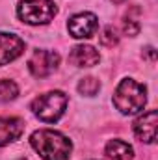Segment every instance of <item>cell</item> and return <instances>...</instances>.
<instances>
[{
  "label": "cell",
  "mask_w": 158,
  "mask_h": 160,
  "mask_svg": "<svg viewBox=\"0 0 158 160\" xmlns=\"http://www.w3.org/2000/svg\"><path fill=\"white\" fill-rule=\"evenodd\" d=\"M30 143L43 160H67L73 151L71 140L62 132L50 130V128L36 130L30 136Z\"/></svg>",
  "instance_id": "1"
},
{
  "label": "cell",
  "mask_w": 158,
  "mask_h": 160,
  "mask_svg": "<svg viewBox=\"0 0 158 160\" xmlns=\"http://www.w3.org/2000/svg\"><path fill=\"white\" fill-rule=\"evenodd\" d=\"M147 102V89L143 84L132 78H125L119 82V86L114 91V104L121 114L130 116L140 110H143Z\"/></svg>",
  "instance_id": "2"
},
{
  "label": "cell",
  "mask_w": 158,
  "mask_h": 160,
  "mask_svg": "<svg viewBox=\"0 0 158 160\" xmlns=\"http://www.w3.org/2000/svg\"><path fill=\"white\" fill-rule=\"evenodd\" d=\"M67 108V95L63 91H48L32 101V112L45 123H56Z\"/></svg>",
  "instance_id": "3"
},
{
  "label": "cell",
  "mask_w": 158,
  "mask_h": 160,
  "mask_svg": "<svg viewBox=\"0 0 158 160\" xmlns=\"http://www.w3.org/2000/svg\"><path fill=\"white\" fill-rule=\"evenodd\" d=\"M58 13V6L52 0H21L17 15L26 24H47Z\"/></svg>",
  "instance_id": "4"
},
{
  "label": "cell",
  "mask_w": 158,
  "mask_h": 160,
  "mask_svg": "<svg viewBox=\"0 0 158 160\" xmlns=\"http://www.w3.org/2000/svg\"><path fill=\"white\" fill-rule=\"evenodd\" d=\"M60 65V54L52 50H36L28 60V69L36 78H45L52 75Z\"/></svg>",
  "instance_id": "5"
},
{
  "label": "cell",
  "mask_w": 158,
  "mask_h": 160,
  "mask_svg": "<svg viewBox=\"0 0 158 160\" xmlns=\"http://www.w3.org/2000/svg\"><path fill=\"white\" fill-rule=\"evenodd\" d=\"M67 30L73 38L77 39H87L99 30V19L93 13H77L69 19Z\"/></svg>",
  "instance_id": "6"
},
{
  "label": "cell",
  "mask_w": 158,
  "mask_h": 160,
  "mask_svg": "<svg viewBox=\"0 0 158 160\" xmlns=\"http://www.w3.org/2000/svg\"><path fill=\"white\" fill-rule=\"evenodd\" d=\"M24 41L15 34L0 32V65H7L24 52Z\"/></svg>",
  "instance_id": "7"
},
{
  "label": "cell",
  "mask_w": 158,
  "mask_h": 160,
  "mask_svg": "<svg viewBox=\"0 0 158 160\" xmlns=\"http://www.w3.org/2000/svg\"><path fill=\"white\" fill-rule=\"evenodd\" d=\"M156 125H158V114L156 110H149L143 116H140L134 121V134L140 142L143 143H153L156 140Z\"/></svg>",
  "instance_id": "8"
},
{
  "label": "cell",
  "mask_w": 158,
  "mask_h": 160,
  "mask_svg": "<svg viewBox=\"0 0 158 160\" xmlns=\"http://www.w3.org/2000/svg\"><path fill=\"white\" fill-rule=\"evenodd\" d=\"M24 132V121L21 118H0V147L19 140Z\"/></svg>",
  "instance_id": "9"
},
{
  "label": "cell",
  "mask_w": 158,
  "mask_h": 160,
  "mask_svg": "<svg viewBox=\"0 0 158 160\" xmlns=\"http://www.w3.org/2000/svg\"><path fill=\"white\" fill-rule=\"evenodd\" d=\"M99 60L101 54L91 45H77L69 54V62L77 67H93L99 63Z\"/></svg>",
  "instance_id": "10"
},
{
  "label": "cell",
  "mask_w": 158,
  "mask_h": 160,
  "mask_svg": "<svg viewBox=\"0 0 158 160\" xmlns=\"http://www.w3.org/2000/svg\"><path fill=\"white\" fill-rule=\"evenodd\" d=\"M106 157L110 160H132L134 158V149L123 140H110L106 143Z\"/></svg>",
  "instance_id": "11"
},
{
  "label": "cell",
  "mask_w": 158,
  "mask_h": 160,
  "mask_svg": "<svg viewBox=\"0 0 158 160\" xmlns=\"http://www.w3.org/2000/svg\"><path fill=\"white\" fill-rule=\"evenodd\" d=\"M138 11H140V8H130V9H128V13L125 15L123 30H125V34H126V36H138V32H140V28H141V24H140L138 17H134Z\"/></svg>",
  "instance_id": "12"
},
{
  "label": "cell",
  "mask_w": 158,
  "mask_h": 160,
  "mask_svg": "<svg viewBox=\"0 0 158 160\" xmlns=\"http://www.w3.org/2000/svg\"><path fill=\"white\" fill-rule=\"evenodd\" d=\"M19 95V88L13 80H0V102L13 101Z\"/></svg>",
  "instance_id": "13"
},
{
  "label": "cell",
  "mask_w": 158,
  "mask_h": 160,
  "mask_svg": "<svg viewBox=\"0 0 158 160\" xmlns=\"http://www.w3.org/2000/svg\"><path fill=\"white\" fill-rule=\"evenodd\" d=\"M101 89V82L93 77H86L78 82V91L80 95H87V97H93L97 91Z\"/></svg>",
  "instance_id": "14"
},
{
  "label": "cell",
  "mask_w": 158,
  "mask_h": 160,
  "mask_svg": "<svg viewBox=\"0 0 158 160\" xmlns=\"http://www.w3.org/2000/svg\"><path fill=\"white\" fill-rule=\"evenodd\" d=\"M117 43H119V36H117V32H116V28L108 26V28L102 30V34H101V45H104L108 48H114Z\"/></svg>",
  "instance_id": "15"
},
{
  "label": "cell",
  "mask_w": 158,
  "mask_h": 160,
  "mask_svg": "<svg viewBox=\"0 0 158 160\" xmlns=\"http://www.w3.org/2000/svg\"><path fill=\"white\" fill-rule=\"evenodd\" d=\"M143 54H145V56H147V58H149V60H151V62H155V60H156V50H155V48H153V47H147V48H145V52H143Z\"/></svg>",
  "instance_id": "16"
},
{
  "label": "cell",
  "mask_w": 158,
  "mask_h": 160,
  "mask_svg": "<svg viewBox=\"0 0 158 160\" xmlns=\"http://www.w3.org/2000/svg\"><path fill=\"white\" fill-rule=\"evenodd\" d=\"M110 2H114V4H121V2H125V0H110Z\"/></svg>",
  "instance_id": "17"
}]
</instances>
